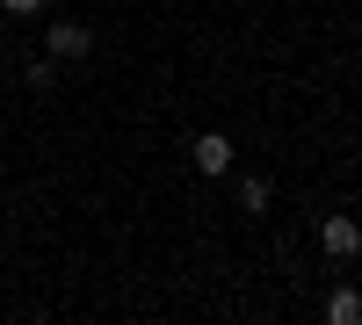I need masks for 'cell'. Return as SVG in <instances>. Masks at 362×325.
I'll return each mask as SVG.
<instances>
[{
    "label": "cell",
    "instance_id": "277c9868",
    "mask_svg": "<svg viewBox=\"0 0 362 325\" xmlns=\"http://www.w3.org/2000/svg\"><path fill=\"white\" fill-rule=\"evenodd\" d=\"M326 318L334 325H362V289H334V297H326Z\"/></svg>",
    "mask_w": 362,
    "mask_h": 325
},
{
    "label": "cell",
    "instance_id": "3957f363",
    "mask_svg": "<svg viewBox=\"0 0 362 325\" xmlns=\"http://www.w3.org/2000/svg\"><path fill=\"white\" fill-rule=\"evenodd\" d=\"M44 44H51V58H87V51H95V37H87L80 22H58Z\"/></svg>",
    "mask_w": 362,
    "mask_h": 325
},
{
    "label": "cell",
    "instance_id": "6da1fadb",
    "mask_svg": "<svg viewBox=\"0 0 362 325\" xmlns=\"http://www.w3.org/2000/svg\"><path fill=\"white\" fill-rule=\"evenodd\" d=\"M196 173H210V181L232 173V137H225V130H203V137H196Z\"/></svg>",
    "mask_w": 362,
    "mask_h": 325
},
{
    "label": "cell",
    "instance_id": "8992f818",
    "mask_svg": "<svg viewBox=\"0 0 362 325\" xmlns=\"http://www.w3.org/2000/svg\"><path fill=\"white\" fill-rule=\"evenodd\" d=\"M0 8H15V15H37V8H44V0H0Z\"/></svg>",
    "mask_w": 362,
    "mask_h": 325
},
{
    "label": "cell",
    "instance_id": "7a4b0ae2",
    "mask_svg": "<svg viewBox=\"0 0 362 325\" xmlns=\"http://www.w3.org/2000/svg\"><path fill=\"white\" fill-rule=\"evenodd\" d=\"M319 246L334 253V260H348V253H362V224H355V217H326V224H319Z\"/></svg>",
    "mask_w": 362,
    "mask_h": 325
},
{
    "label": "cell",
    "instance_id": "5b68a950",
    "mask_svg": "<svg viewBox=\"0 0 362 325\" xmlns=\"http://www.w3.org/2000/svg\"><path fill=\"white\" fill-rule=\"evenodd\" d=\"M239 202H247V210H268V181H239Z\"/></svg>",
    "mask_w": 362,
    "mask_h": 325
}]
</instances>
